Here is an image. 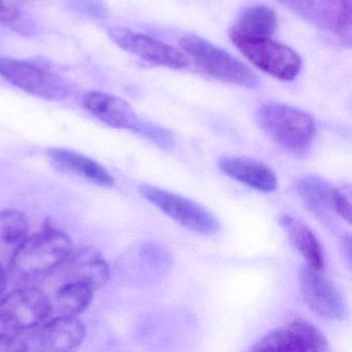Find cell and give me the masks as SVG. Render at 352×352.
Here are the masks:
<instances>
[{"instance_id": "2e32d148", "label": "cell", "mask_w": 352, "mask_h": 352, "mask_svg": "<svg viewBox=\"0 0 352 352\" xmlns=\"http://www.w3.org/2000/svg\"><path fill=\"white\" fill-rule=\"evenodd\" d=\"M63 281H79L94 289L102 287L110 279V267L106 259L94 249H82L63 263Z\"/></svg>"}, {"instance_id": "603a6c76", "label": "cell", "mask_w": 352, "mask_h": 352, "mask_svg": "<svg viewBox=\"0 0 352 352\" xmlns=\"http://www.w3.org/2000/svg\"><path fill=\"white\" fill-rule=\"evenodd\" d=\"M69 7L82 14L102 17L104 16V7L100 0H67Z\"/></svg>"}, {"instance_id": "ba28073f", "label": "cell", "mask_w": 352, "mask_h": 352, "mask_svg": "<svg viewBox=\"0 0 352 352\" xmlns=\"http://www.w3.org/2000/svg\"><path fill=\"white\" fill-rule=\"evenodd\" d=\"M0 77L19 89L47 100H63L69 94L63 78L28 61L0 57Z\"/></svg>"}, {"instance_id": "7c38bea8", "label": "cell", "mask_w": 352, "mask_h": 352, "mask_svg": "<svg viewBox=\"0 0 352 352\" xmlns=\"http://www.w3.org/2000/svg\"><path fill=\"white\" fill-rule=\"evenodd\" d=\"M108 34L121 49L148 63L174 69H184L188 65V57L185 53L145 34L123 28H111Z\"/></svg>"}, {"instance_id": "8992f818", "label": "cell", "mask_w": 352, "mask_h": 352, "mask_svg": "<svg viewBox=\"0 0 352 352\" xmlns=\"http://www.w3.org/2000/svg\"><path fill=\"white\" fill-rule=\"evenodd\" d=\"M50 315V298L36 287L18 288L0 300V324L10 331L36 329Z\"/></svg>"}, {"instance_id": "277c9868", "label": "cell", "mask_w": 352, "mask_h": 352, "mask_svg": "<svg viewBox=\"0 0 352 352\" xmlns=\"http://www.w3.org/2000/svg\"><path fill=\"white\" fill-rule=\"evenodd\" d=\"M139 192L162 213L187 230L206 236L219 232L220 224L217 218L192 199L149 184L141 185Z\"/></svg>"}, {"instance_id": "7402d4cb", "label": "cell", "mask_w": 352, "mask_h": 352, "mask_svg": "<svg viewBox=\"0 0 352 352\" xmlns=\"http://www.w3.org/2000/svg\"><path fill=\"white\" fill-rule=\"evenodd\" d=\"M333 211L348 223L351 222V188L342 186L335 188L333 199Z\"/></svg>"}, {"instance_id": "7a4b0ae2", "label": "cell", "mask_w": 352, "mask_h": 352, "mask_svg": "<svg viewBox=\"0 0 352 352\" xmlns=\"http://www.w3.org/2000/svg\"><path fill=\"white\" fill-rule=\"evenodd\" d=\"M257 121L272 141L292 153L306 152L316 135L312 117L286 104H265L259 109Z\"/></svg>"}, {"instance_id": "9a60e30c", "label": "cell", "mask_w": 352, "mask_h": 352, "mask_svg": "<svg viewBox=\"0 0 352 352\" xmlns=\"http://www.w3.org/2000/svg\"><path fill=\"white\" fill-rule=\"evenodd\" d=\"M48 156L53 166L61 172L80 177L98 186L111 187L114 178L104 166L73 150L52 148L48 150Z\"/></svg>"}, {"instance_id": "52a82bcc", "label": "cell", "mask_w": 352, "mask_h": 352, "mask_svg": "<svg viewBox=\"0 0 352 352\" xmlns=\"http://www.w3.org/2000/svg\"><path fill=\"white\" fill-rule=\"evenodd\" d=\"M232 43L253 65L276 79L292 81L302 69V59L296 52L271 38H242Z\"/></svg>"}, {"instance_id": "cb8c5ba5", "label": "cell", "mask_w": 352, "mask_h": 352, "mask_svg": "<svg viewBox=\"0 0 352 352\" xmlns=\"http://www.w3.org/2000/svg\"><path fill=\"white\" fill-rule=\"evenodd\" d=\"M6 287H7V274H6L3 265L0 263V296L5 292Z\"/></svg>"}, {"instance_id": "5b68a950", "label": "cell", "mask_w": 352, "mask_h": 352, "mask_svg": "<svg viewBox=\"0 0 352 352\" xmlns=\"http://www.w3.org/2000/svg\"><path fill=\"white\" fill-rule=\"evenodd\" d=\"M302 19L335 32L344 46L352 44V0H279Z\"/></svg>"}, {"instance_id": "8fae6325", "label": "cell", "mask_w": 352, "mask_h": 352, "mask_svg": "<svg viewBox=\"0 0 352 352\" xmlns=\"http://www.w3.org/2000/svg\"><path fill=\"white\" fill-rule=\"evenodd\" d=\"M298 283L305 302L315 314L329 320H344L347 317L345 298L323 271L304 265L298 271Z\"/></svg>"}, {"instance_id": "30bf717a", "label": "cell", "mask_w": 352, "mask_h": 352, "mask_svg": "<svg viewBox=\"0 0 352 352\" xmlns=\"http://www.w3.org/2000/svg\"><path fill=\"white\" fill-rule=\"evenodd\" d=\"M251 351H308L329 350L322 331L307 319H294L259 339Z\"/></svg>"}, {"instance_id": "484cf974", "label": "cell", "mask_w": 352, "mask_h": 352, "mask_svg": "<svg viewBox=\"0 0 352 352\" xmlns=\"http://www.w3.org/2000/svg\"><path fill=\"white\" fill-rule=\"evenodd\" d=\"M20 1H28V0H20Z\"/></svg>"}, {"instance_id": "ffe728a7", "label": "cell", "mask_w": 352, "mask_h": 352, "mask_svg": "<svg viewBox=\"0 0 352 352\" xmlns=\"http://www.w3.org/2000/svg\"><path fill=\"white\" fill-rule=\"evenodd\" d=\"M28 217L17 210L0 211V263L11 261L12 256L28 236Z\"/></svg>"}, {"instance_id": "d6986e66", "label": "cell", "mask_w": 352, "mask_h": 352, "mask_svg": "<svg viewBox=\"0 0 352 352\" xmlns=\"http://www.w3.org/2000/svg\"><path fill=\"white\" fill-rule=\"evenodd\" d=\"M96 289L79 281H63L50 300V318L76 316L85 311L94 298Z\"/></svg>"}, {"instance_id": "6da1fadb", "label": "cell", "mask_w": 352, "mask_h": 352, "mask_svg": "<svg viewBox=\"0 0 352 352\" xmlns=\"http://www.w3.org/2000/svg\"><path fill=\"white\" fill-rule=\"evenodd\" d=\"M72 253L73 242L67 234L45 230L28 236L14 253L10 265L21 277H38L60 267Z\"/></svg>"}, {"instance_id": "3957f363", "label": "cell", "mask_w": 352, "mask_h": 352, "mask_svg": "<svg viewBox=\"0 0 352 352\" xmlns=\"http://www.w3.org/2000/svg\"><path fill=\"white\" fill-rule=\"evenodd\" d=\"M181 48L206 74L234 85L253 89L258 86L256 75L242 61L195 36L181 38Z\"/></svg>"}, {"instance_id": "4fadbf2b", "label": "cell", "mask_w": 352, "mask_h": 352, "mask_svg": "<svg viewBox=\"0 0 352 352\" xmlns=\"http://www.w3.org/2000/svg\"><path fill=\"white\" fill-rule=\"evenodd\" d=\"M83 104L96 118L114 129L140 133L145 124L129 102L112 94L89 91L84 96Z\"/></svg>"}, {"instance_id": "5bb4252c", "label": "cell", "mask_w": 352, "mask_h": 352, "mask_svg": "<svg viewBox=\"0 0 352 352\" xmlns=\"http://www.w3.org/2000/svg\"><path fill=\"white\" fill-rule=\"evenodd\" d=\"M218 166L224 174L251 188L267 193L274 192L277 189L278 179L275 172L259 160L232 156L221 158Z\"/></svg>"}, {"instance_id": "44dd1931", "label": "cell", "mask_w": 352, "mask_h": 352, "mask_svg": "<svg viewBox=\"0 0 352 352\" xmlns=\"http://www.w3.org/2000/svg\"><path fill=\"white\" fill-rule=\"evenodd\" d=\"M335 188L320 177L306 176L296 181V191L300 199L310 211L316 213L333 211Z\"/></svg>"}, {"instance_id": "ac0fdd59", "label": "cell", "mask_w": 352, "mask_h": 352, "mask_svg": "<svg viewBox=\"0 0 352 352\" xmlns=\"http://www.w3.org/2000/svg\"><path fill=\"white\" fill-rule=\"evenodd\" d=\"M277 16L263 6L247 8L230 30V40L272 38L277 30Z\"/></svg>"}, {"instance_id": "9c48e42d", "label": "cell", "mask_w": 352, "mask_h": 352, "mask_svg": "<svg viewBox=\"0 0 352 352\" xmlns=\"http://www.w3.org/2000/svg\"><path fill=\"white\" fill-rule=\"evenodd\" d=\"M21 333L25 351H71L81 345L85 327L76 316H59Z\"/></svg>"}, {"instance_id": "e0dca14e", "label": "cell", "mask_w": 352, "mask_h": 352, "mask_svg": "<svg viewBox=\"0 0 352 352\" xmlns=\"http://www.w3.org/2000/svg\"><path fill=\"white\" fill-rule=\"evenodd\" d=\"M278 222L287 234L292 246L304 257L306 265L317 271H323L324 255L322 247L312 230L298 218L288 214L280 216Z\"/></svg>"}, {"instance_id": "d4e9b609", "label": "cell", "mask_w": 352, "mask_h": 352, "mask_svg": "<svg viewBox=\"0 0 352 352\" xmlns=\"http://www.w3.org/2000/svg\"><path fill=\"white\" fill-rule=\"evenodd\" d=\"M3 0H0V7H3Z\"/></svg>"}]
</instances>
